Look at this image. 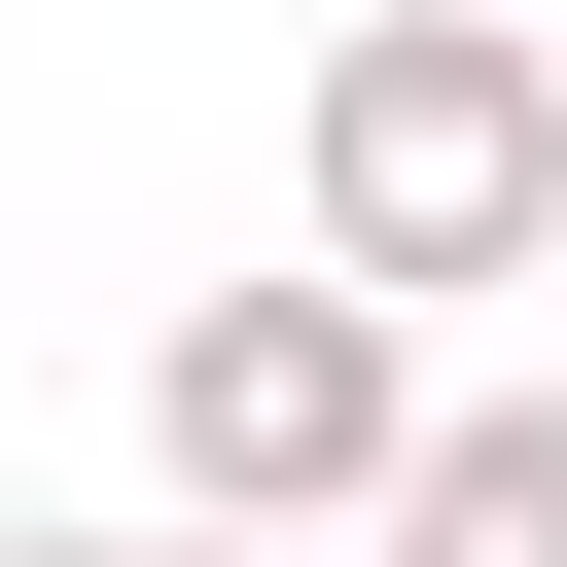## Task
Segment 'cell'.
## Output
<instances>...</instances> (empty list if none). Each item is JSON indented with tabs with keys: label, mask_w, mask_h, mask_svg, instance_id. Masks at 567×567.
I'll return each mask as SVG.
<instances>
[{
	"label": "cell",
	"mask_w": 567,
	"mask_h": 567,
	"mask_svg": "<svg viewBox=\"0 0 567 567\" xmlns=\"http://www.w3.org/2000/svg\"><path fill=\"white\" fill-rule=\"evenodd\" d=\"M142 567H319V532H142Z\"/></svg>",
	"instance_id": "obj_4"
},
{
	"label": "cell",
	"mask_w": 567,
	"mask_h": 567,
	"mask_svg": "<svg viewBox=\"0 0 567 567\" xmlns=\"http://www.w3.org/2000/svg\"><path fill=\"white\" fill-rule=\"evenodd\" d=\"M0 567H142V532H0Z\"/></svg>",
	"instance_id": "obj_5"
},
{
	"label": "cell",
	"mask_w": 567,
	"mask_h": 567,
	"mask_svg": "<svg viewBox=\"0 0 567 567\" xmlns=\"http://www.w3.org/2000/svg\"><path fill=\"white\" fill-rule=\"evenodd\" d=\"M354 567H567V390H461L425 461H390V532Z\"/></svg>",
	"instance_id": "obj_3"
},
{
	"label": "cell",
	"mask_w": 567,
	"mask_h": 567,
	"mask_svg": "<svg viewBox=\"0 0 567 567\" xmlns=\"http://www.w3.org/2000/svg\"><path fill=\"white\" fill-rule=\"evenodd\" d=\"M461 390H425V319L390 284H213L177 354H142V461H177V532H390V461H425Z\"/></svg>",
	"instance_id": "obj_2"
},
{
	"label": "cell",
	"mask_w": 567,
	"mask_h": 567,
	"mask_svg": "<svg viewBox=\"0 0 567 567\" xmlns=\"http://www.w3.org/2000/svg\"><path fill=\"white\" fill-rule=\"evenodd\" d=\"M284 177H319V284H390V319L425 284H567V35L532 0H354Z\"/></svg>",
	"instance_id": "obj_1"
}]
</instances>
